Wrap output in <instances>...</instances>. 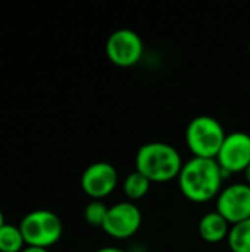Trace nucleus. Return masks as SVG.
Segmentation results:
<instances>
[{
	"label": "nucleus",
	"instance_id": "obj_2",
	"mask_svg": "<svg viewBox=\"0 0 250 252\" xmlns=\"http://www.w3.org/2000/svg\"><path fill=\"white\" fill-rule=\"evenodd\" d=\"M180 152L165 142H149L136 154V170L152 183H167L178 179L183 168Z\"/></svg>",
	"mask_w": 250,
	"mask_h": 252
},
{
	"label": "nucleus",
	"instance_id": "obj_9",
	"mask_svg": "<svg viewBox=\"0 0 250 252\" xmlns=\"http://www.w3.org/2000/svg\"><path fill=\"white\" fill-rule=\"evenodd\" d=\"M116 168L105 161L90 164L81 176V189L85 195L96 201L109 196L118 186Z\"/></svg>",
	"mask_w": 250,
	"mask_h": 252
},
{
	"label": "nucleus",
	"instance_id": "obj_15",
	"mask_svg": "<svg viewBox=\"0 0 250 252\" xmlns=\"http://www.w3.org/2000/svg\"><path fill=\"white\" fill-rule=\"evenodd\" d=\"M21 252H49L47 248H40V247H29L27 245Z\"/></svg>",
	"mask_w": 250,
	"mask_h": 252
},
{
	"label": "nucleus",
	"instance_id": "obj_16",
	"mask_svg": "<svg viewBox=\"0 0 250 252\" xmlns=\"http://www.w3.org/2000/svg\"><path fill=\"white\" fill-rule=\"evenodd\" d=\"M96 252H127L121 248H116V247H103V248H99Z\"/></svg>",
	"mask_w": 250,
	"mask_h": 252
},
{
	"label": "nucleus",
	"instance_id": "obj_6",
	"mask_svg": "<svg viewBox=\"0 0 250 252\" xmlns=\"http://www.w3.org/2000/svg\"><path fill=\"white\" fill-rule=\"evenodd\" d=\"M144 53V43L141 37L128 28L113 31L106 41L108 59L121 68L134 66L139 63Z\"/></svg>",
	"mask_w": 250,
	"mask_h": 252
},
{
	"label": "nucleus",
	"instance_id": "obj_18",
	"mask_svg": "<svg viewBox=\"0 0 250 252\" xmlns=\"http://www.w3.org/2000/svg\"><path fill=\"white\" fill-rule=\"evenodd\" d=\"M6 221H4V217H3V213H1V210H0V227L4 224Z\"/></svg>",
	"mask_w": 250,
	"mask_h": 252
},
{
	"label": "nucleus",
	"instance_id": "obj_19",
	"mask_svg": "<svg viewBox=\"0 0 250 252\" xmlns=\"http://www.w3.org/2000/svg\"><path fill=\"white\" fill-rule=\"evenodd\" d=\"M249 53H250V40H249Z\"/></svg>",
	"mask_w": 250,
	"mask_h": 252
},
{
	"label": "nucleus",
	"instance_id": "obj_13",
	"mask_svg": "<svg viewBox=\"0 0 250 252\" xmlns=\"http://www.w3.org/2000/svg\"><path fill=\"white\" fill-rule=\"evenodd\" d=\"M227 244L231 252H250V219L231 226Z\"/></svg>",
	"mask_w": 250,
	"mask_h": 252
},
{
	"label": "nucleus",
	"instance_id": "obj_12",
	"mask_svg": "<svg viewBox=\"0 0 250 252\" xmlns=\"http://www.w3.org/2000/svg\"><path fill=\"white\" fill-rule=\"evenodd\" d=\"M25 247L19 226L4 223L0 227V252H21Z\"/></svg>",
	"mask_w": 250,
	"mask_h": 252
},
{
	"label": "nucleus",
	"instance_id": "obj_14",
	"mask_svg": "<svg viewBox=\"0 0 250 252\" xmlns=\"http://www.w3.org/2000/svg\"><path fill=\"white\" fill-rule=\"evenodd\" d=\"M108 210H109V207L105 202L93 199L84 208V219H85V221L90 226H93V227H102L103 223H105V220H106Z\"/></svg>",
	"mask_w": 250,
	"mask_h": 252
},
{
	"label": "nucleus",
	"instance_id": "obj_17",
	"mask_svg": "<svg viewBox=\"0 0 250 252\" xmlns=\"http://www.w3.org/2000/svg\"><path fill=\"white\" fill-rule=\"evenodd\" d=\"M245 183H248L250 186V165L245 170Z\"/></svg>",
	"mask_w": 250,
	"mask_h": 252
},
{
	"label": "nucleus",
	"instance_id": "obj_3",
	"mask_svg": "<svg viewBox=\"0 0 250 252\" xmlns=\"http://www.w3.org/2000/svg\"><path fill=\"white\" fill-rule=\"evenodd\" d=\"M225 137L222 124L211 115L194 117L186 128V145L196 158L215 159Z\"/></svg>",
	"mask_w": 250,
	"mask_h": 252
},
{
	"label": "nucleus",
	"instance_id": "obj_8",
	"mask_svg": "<svg viewBox=\"0 0 250 252\" xmlns=\"http://www.w3.org/2000/svg\"><path fill=\"white\" fill-rule=\"evenodd\" d=\"M217 213L231 226L250 219V186L248 183H233L222 188L217 196Z\"/></svg>",
	"mask_w": 250,
	"mask_h": 252
},
{
	"label": "nucleus",
	"instance_id": "obj_1",
	"mask_svg": "<svg viewBox=\"0 0 250 252\" xmlns=\"http://www.w3.org/2000/svg\"><path fill=\"white\" fill-rule=\"evenodd\" d=\"M225 176L217 159L190 158L178 174V188L186 199L194 204H206L217 199L222 190Z\"/></svg>",
	"mask_w": 250,
	"mask_h": 252
},
{
	"label": "nucleus",
	"instance_id": "obj_7",
	"mask_svg": "<svg viewBox=\"0 0 250 252\" xmlns=\"http://www.w3.org/2000/svg\"><path fill=\"white\" fill-rule=\"evenodd\" d=\"M215 159L225 179L236 173H245L250 165V134L245 131L228 133Z\"/></svg>",
	"mask_w": 250,
	"mask_h": 252
},
{
	"label": "nucleus",
	"instance_id": "obj_5",
	"mask_svg": "<svg viewBox=\"0 0 250 252\" xmlns=\"http://www.w3.org/2000/svg\"><path fill=\"white\" fill-rule=\"evenodd\" d=\"M141 223L143 216L140 208L131 201H122L109 207L102 229L108 236L116 241H125L140 230Z\"/></svg>",
	"mask_w": 250,
	"mask_h": 252
},
{
	"label": "nucleus",
	"instance_id": "obj_4",
	"mask_svg": "<svg viewBox=\"0 0 250 252\" xmlns=\"http://www.w3.org/2000/svg\"><path fill=\"white\" fill-rule=\"evenodd\" d=\"M24 241L29 247L49 248L55 245L63 233V224L57 214L49 210H35L24 216L19 223Z\"/></svg>",
	"mask_w": 250,
	"mask_h": 252
},
{
	"label": "nucleus",
	"instance_id": "obj_11",
	"mask_svg": "<svg viewBox=\"0 0 250 252\" xmlns=\"http://www.w3.org/2000/svg\"><path fill=\"white\" fill-rule=\"evenodd\" d=\"M150 186H152V182L136 170L124 179L122 190L130 201H139L147 195V192L150 190Z\"/></svg>",
	"mask_w": 250,
	"mask_h": 252
},
{
	"label": "nucleus",
	"instance_id": "obj_10",
	"mask_svg": "<svg viewBox=\"0 0 250 252\" xmlns=\"http://www.w3.org/2000/svg\"><path fill=\"white\" fill-rule=\"evenodd\" d=\"M231 224L217 211L206 213L199 220V236L208 244H220L227 241Z\"/></svg>",
	"mask_w": 250,
	"mask_h": 252
}]
</instances>
